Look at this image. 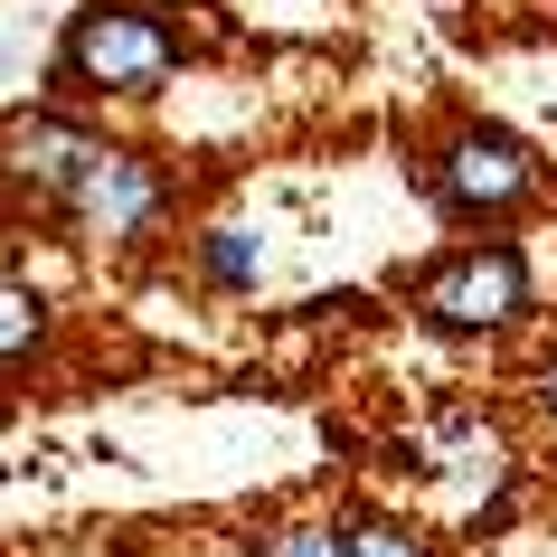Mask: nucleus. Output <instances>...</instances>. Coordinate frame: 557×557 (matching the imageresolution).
Segmentation results:
<instances>
[{
    "mask_svg": "<svg viewBox=\"0 0 557 557\" xmlns=\"http://www.w3.org/2000/svg\"><path fill=\"white\" fill-rule=\"evenodd\" d=\"M189 66V20L171 0H76L48 58L58 104H151Z\"/></svg>",
    "mask_w": 557,
    "mask_h": 557,
    "instance_id": "1",
    "label": "nucleus"
},
{
    "mask_svg": "<svg viewBox=\"0 0 557 557\" xmlns=\"http://www.w3.org/2000/svg\"><path fill=\"white\" fill-rule=\"evenodd\" d=\"M425 199H435L454 227L500 236L510 218H529V208L548 199V161H539V143L510 133V123L454 114L435 133V151H425Z\"/></svg>",
    "mask_w": 557,
    "mask_h": 557,
    "instance_id": "2",
    "label": "nucleus"
},
{
    "mask_svg": "<svg viewBox=\"0 0 557 557\" xmlns=\"http://www.w3.org/2000/svg\"><path fill=\"white\" fill-rule=\"evenodd\" d=\"M407 312L444 341H500L539 312V274H529L520 236H463L407 274Z\"/></svg>",
    "mask_w": 557,
    "mask_h": 557,
    "instance_id": "3",
    "label": "nucleus"
},
{
    "mask_svg": "<svg viewBox=\"0 0 557 557\" xmlns=\"http://www.w3.org/2000/svg\"><path fill=\"white\" fill-rule=\"evenodd\" d=\"M171 218H180V171L161 151H143V143H104L86 161V180L58 199V227L86 236V246H104V256H143Z\"/></svg>",
    "mask_w": 557,
    "mask_h": 557,
    "instance_id": "4",
    "label": "nucleus"
},
{
    "mask_svg": "<svg viewBox=\"0 0 557 557\" xmlns=\"http://www.w3.org/2000/svg\"><path fill=\"white\" fill-rule=\"evenodd\" d=\"M95 151H104V133H95L86 114L48 104V114H20L10 133H0V180H10V189H20L38 218H58V199L76 189V180H86Z\"/></svg>",
    "mask_w": 557,
    "mask_h": 557,
    "instance_id": "5",
    "label": "nucleus"
},
{
    "mask_svg": "<svg viewBox=\"0 0 557 557\" xmlns=\"http://www.w3.org/2000/svg\"><path fill=\"white\" fill-rule=\"evenodd\" d=\"M189 264H199L208 294H256L264 284V246H256V227H236V218H218V227L189 236Z\"/></svg>",
    "mask_w": 557,
    "mask_h": 557,
    "instance_id": "6",
    "label": "nucleus"
},
{
    "mask_svg": "<svg viewBox=\"0 0 557 557\" xmlns=\"http://www.w3.org/2000/svg\"><path fill=\"white\" fill-rule=\"evenodd\" d=\"M48 341H58L48 294H38L29 274H0V369H29V359H48Z\"/></svg>",
    "mask_w": 557,
    "mask_h": 557,
    "instance_id": "7",
    "label": "nucleus"
},
{
    "mask_svg": "<svg viewBox=\"0 0 557 557\" xmlns=\"http://www.w3.org/2000/svg\"><path fill=\"white\" fill-rule=\"evenodd\" d=\"M350 557H444V539H425L416 520H397V510H350Z\"/></svg>",
    "mask_w": 557,
    "mask_h": 557,
    "instance_id": "8",
    "label": "nucleus"
},
{
    "mask_svg": "<svg viewBox=\"0 0 557 557\" xmlns=\"http://www.w3.org/2000/svg\"><path fill=\"white\" fill-rule=\"evenodd\" d=\"M246 557H350V529L341 520H274L246 539Z\"/></svg>",
    "mask_w": 557,
    "mask_h": 557,
    "instance_id": "9",
    "label": "nucleus"
},
{
    "mask_svg": "<svg viewBox=\"0 0 557 557\" xmlns=\"http://www.w3.org/2000/svg\"><path fill=\"white\" fill-rule=\"evenodd\" d=\"M539 407H548V425H557V369H548V379H539Z\"/></svg>",
    "mask_w": 557,
    "mask_h": 557,
    "instance_id": "10",
    "label": "nucleus"
}]
</instances>
